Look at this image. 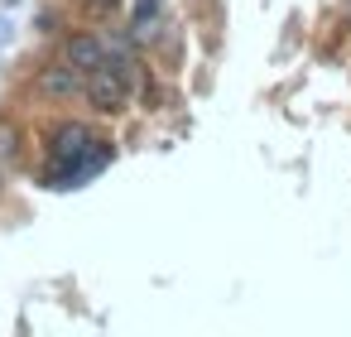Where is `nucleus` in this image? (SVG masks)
Listing matches in <instances>:
<instances>
[{
    "label": "nucleus",
    "mask_w": 351,
    "mask_h": 337,
    "mask_svg": "<svg viewBox=\"0 0 351 337\" xmlns=\"http://www.w3.org/2000/svg\"><path fill=\"white\" fill-rule=\"evenodd\" d=\"M106 164H111V140H101V135H92L87 126L68 121V126H58L53 140H49V174H44V183H49V188H82V183L97 178Z\"/></svg>",
    "instance_id": "obj_1"
},
{
    "label": "nucleus",
    "mask_w": 351,
    "mask_h": 337,
    "mask_svg": "<svg viewBox=\"0 0 351 337\" xmlns=\"http://www.w3.org/2000/svg\"><path fill=\"white\" fill-rule=\"evenodd\" d=\"M125 97H130V58L125 54H116V58H106L101 68H92L87 73V102L97 106V111H121L125 106Z\"/></svg>",
    "instance_id": "obj_2"
},
{
    "label": "nucleus",
    "mask_w": 351,
    "mask_h": 337,
    "mask_svg": "<svg viewBox=\"0 0 351 337\" xmlns=\"http://www.w3.org/2000/svg\"><path fill=\"white\" fill-rule=\"evenodd\" d=\"M39 92H44V97H73V92H87V73L73 68L68 58H63V63H49V68L39 73Z\"/></svg>",
    "instance_id": "obj_3"
},
{
    "label": "nucleus",
    "mask_w": 351,
    "mask_h": 337,
    "mask_svg": "<svg viewBox=\"0 0 351 337\" xmlns=\"http://www.w3.org/2000/svg\"><path fill=\"white\" fill-rule=\"evenodd\" d=\"M63 58H68L73 68L92 73V68H101V63H106V44H101V39H92V34H73V39H68V49H63Z\"/></svg>",
    "instance_id": "obj_4"
},
{
    "label": "nucleus",
    "mask_w": 351,
    "mask_h": 337,
    "mask_svg": "<svg viewBox=\"0 0 351 337\" xmlns=\"http://www.w3.org/2000/svg\"><path fill=\"white\" fill-rule=\"evenodd\" d=\"M154 25H159V0H135L130 39H135V44H149V39H154Z\"/></svg>",
    "instance_id": "obj_5"
},
{
    "label": "nucleus",
    "mask_w": 351,
    "mask_h": 337,
    "mask_svg": "<svg viewBox=\"0 0 351 337\" xmlns=\"http://www.w3.org/2000/svg\"><path fill=\"white\" fill-rule=\"evenodd\" d=\"M20 164V130L10 121H0V169H10Z\"/></svg>",
    "instance_id": "obj_6"
},
{
    "label": "nucleus",
    "mask_w": 351,
    "mask_h": 337,
    "mask_svg": "<svg viewBox=\"0 0 351 337\" xmlns=\"http://www.w3.org/2000/svg\"><path fill=\"white\" fill-rule=\"evenodd\" d=\"M10 30H15V25H10L5 15H0V49H5V44H10Z\"/></svg>",
    "instance_id": "obj_7"
},
{
    "label": "nucleus",
    "mask_w": 351,
    "mask_h": 337,
    "mask_svg": "<svg viewBox=\"0 0 351 337\" xmlns=\"http://www.w3.org/2000/svg\"><path fill=\"white\" fill-rule=\"evenodd\" d=\"M92 5H116V0H92Z\"/></svg>",
    "instance_id": "obj_8"
},
{
    "label": "nucleus",
    "mask_w": 351,
    "mask_h": 337,
    "mask_svg": "<svg viewBox=\"0 0 351 337\" xmlns=\"http://www.w3.org/2000/svg\"><path fill=\"white\" fill-rule=\"evenodd\" d=\"M5 5H15V0H5Z\"/></svg>",
    "instance_id": "obj_9"
},
{
    "label": "nucleus",
    "mask_w": 351,
    "mask_h": 337,
    "mask_svg": "<svg viewBox=\"0 0 351 337\" xmlns=\"http://www.w3.org/2000/svg\"><path fill=\"white\" fill-rule=\"evenodd\" d=\"M0 174H5V169H0Z\"/></svg>",
    "instance_id": "obj_10"
}]
</instances>
